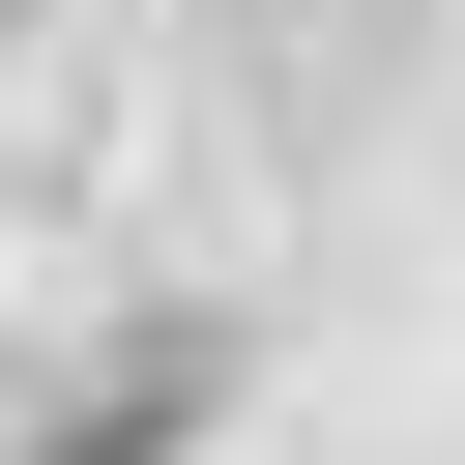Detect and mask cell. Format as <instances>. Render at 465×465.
Wrapping results in <instances>:
<instances>
[{
	"label": "cell",
	"mask_w": 465,
	"mask_h": 465,
	"mask_svg": "<svg viewBox=\"0 0 465 465\" xmlns=\"http://www.w3.org/2000/svg\"><path fill=\"white\" fill-rule=\"evenodd\" d=\"M203 407H232V349H203V320H145V349H116V378H87V407H58L29 465H174Z\"/></svg>",
	"instance_id": "cell-1"
}]
</instances>
